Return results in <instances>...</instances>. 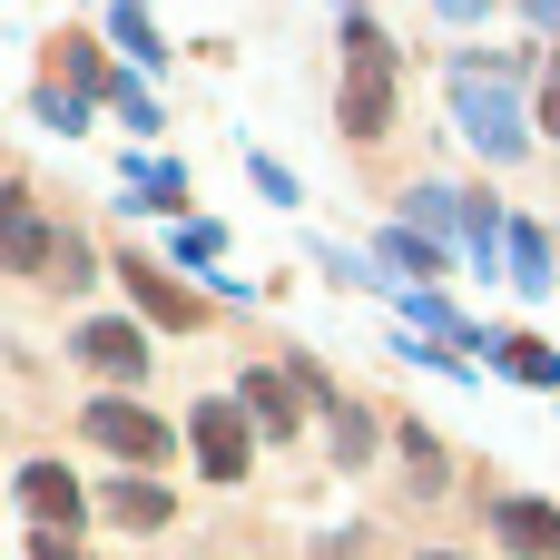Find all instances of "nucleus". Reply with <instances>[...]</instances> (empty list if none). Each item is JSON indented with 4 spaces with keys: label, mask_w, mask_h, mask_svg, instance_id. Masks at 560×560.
<instances>
[{
    "label": "nucleus",
    "mask_w": 560,
    "mask_h": 560,
    "mask_svg": "<svg viewBox=\"0 0 560 560\" xmlns=\"http://www.w3.org/2000/svg\"><path fill=\"white\" fill-rule=\"evenodd\" d=\"M246 404L266 413V433H295V423H305V404H295V384H285V374H246Z\"/></svg>",
    "instance_id": "9d476101"
},
{
    "label": "nucleus",
    "mask_w": 560,
    "mask_h": 560,
    "mask_svg": "<svg viewBox=\"0 0 560 560\" xmlns=\"http://www.w3.org/2000/svg\"><path fill=\"white\" fill-rule=\"evenodd\" d=\"M453 108H463V128L482 138V158H512V148H522V138H512V98H502L492 79H463V89H453Z\"/></svg>",
    "instance_id": "423d86ee"
},
{
    "label": "nucleus",
    "mask_w": 560,
    "mask_h": 560,
    "mask_svg": "<svg viewBox=\"0 0 560 560\" xmlns=\"http://www.w3.org/2000/svg\"><path fill=\"white\" fill-rule=\"evenodd\" d=\"M108 522H128V532H158V522H167V492H158V482H118V492H108Z\"/></svg>",
    "instance_id": "9b49d317"
},
{
    "label": "nucleus",
    "mask_w": 560,
    "mask_h": 560,
    "mask_svg": "<svg viewBox=\"0 0 560 560\" xmlns=\"http://www.w3.org/2000/svg\"><path fill=\"white\" fill-rule=\"evenodd\" d=\"M512 266H522V285H551V246H541V236H532V226H522V236H512Z\"/></svg>",
    "instance_id": "4468645a"
},
{
    "label": "nucleus",
    "mask_w": 560,
    "mask_h": 560,
    "mask_svg": "<svg viewBox=\"0 0 560 560\" xmlns=\"http://www.w3.org/2000/svg\"><path fill=\"white\" fill-rule=\"evenodd\" d=\"M30 560H89V551H79L69 532H39V541H30Z\"/></svg>",
    "instance_id": "dca6fc26"
},
{
    "label": "nucleus",
    "mask_w": 560,
    "mask_h": 560,
    "mask_svg": "<svg viewBox=\"0 0 560 560\" xmlns=\"http://www.w3.org/2000/svg\"><path fill=\"white\" fill-rule=\"evenodd\" d=\"M187 433H197V463H207L217 482H236V472H246V413H236V404H197V423H187Z\"/></svg>",
    "instance_id": "39448f33"
},
{
    "label": "nucleus",
    "mask_w": 560,
    "mask_h": 560,
    "mask_svg": "<svg viewBox=\"0 0 560 560\" xmlns=\"http://www.w3.org/2000/svg\"><path fill=\"white\" fill-rule=\"evenodd\" d=\"M49 256H59V236L39 226L30 187H0V266L10 276H49Z\"/></svg>",
    "instance_id": "7ed1b4c3"
},
{
    "label": "nucleus",
    "mask_w": 560,
    "mask_h": 560,
    "mask_svg": "<svg viewBox=\"0 0 560 560\" xmlns=\"http://www.w3.org/2000/svg\"><path fill=\"white\" fill-rule=\"evenodd\" d=\"M502 551L560 560V512H551V502H502Z\"/></svg>",
    "instance_id": "6e6552de"
},
{
    "label": "nucleus",
    "mask_w": 560,
    "mask_h": 560,
    "mask_svg": "<svg viewBox=\"0 0 560 560\" xmlns=\"http://www.w3.org/2000/svg\"><path fill=\"white\" fill-rule=\"evenodd\" d=\"M98 453H118V463H167V423L158 413H138V404H89V423H79Z\"/></svg>",
    "instance_id": "f03ea898"
},
{
    "label": "nucleus",
    "mask_w": 560,
    "mask_h": 560,
    "mask_svg": "<svg viewBox=\"0 0 560 560\" xmlns=\"http://www.w3.org/2000/svg\"><path fill=\"white\" fill-rule=\"evenodd\" d=\"M433 560H453V551H433Z\"/></svg>",
    "instance_id": "6ab92c4d"
},
{
    "label": "nucleus",
    "mask_w": 560,
    "mask_h": 560,
    "mask_svg": "<svg viewBox=\"0 0 560 560\" xmlns=\"http://www.w3.org/2000/svg\"><path fill=\"white\" fill-rule=\"evenodd\" d=\"M20 502H30V522H39V532H69V522L89 512V502H79V482H69L59 463H30V472H20Z\"/></svg>",
    "instance_id": "0eeeda50"
},
{
    "label": "nucleus",
    "mask_w": 560,
    "mask_h": 560,
    "mask_svg": "<svg viewBox=\"0 0 560 560\" xmlns=\"http://www.w3.org/2000/svg\"><path fill=\"white\" fill-rule=\"evenodd\" d=\"M502 354H512V374H522V384H560V354H551V345H532V335H522V345H502Z\"/></svg>",
    "instance_id": "f8f14e48"
},
{
    "label": "nucleus",
    "mask_w": 560,
    "mask_h": 560,
    "mask_svg": "<svg viewBox=\"0 0 560 560\" xmlns=\"http://www.w3.org/2000/svg\"><path fill=\"white\" fill-rule=\"evenodd\" d=\"M532 10H541V20H560V0H532Z\"/></svg>",
    "instance_id": "a211bd4d"
},
{
    "label": "nucleus",
    "mask_w": 560,
    "mask_h": 560,
    "mask_svg": "<svg viewBox=\"0 0 560 560\" xmlns=\"http://www.w3.org/2000/svg\"><path fill=\"white\" fill-rule=\"evenodd\" d=\"M541 128L560 138V59H551V79H541Z\"/></svg>",
    "instance_id": "f3484780"
},
{
    "label": "nucleus",
    "mask_w": 560,
    "mask_h": 560,
    "mask_svg": "<svg viewBox=\"0 0 560 560\" xmlns=\"http://www.w3.org/2000/svg\"><path fill=\"white\" fill-rule=\"evenodd\" d=\"M384 266H404V276H433V246H423V236H404V226H394V236H384Z\"/></svg>",
    "instance_id": "ddd939ff"
},
{
    "label": "nucleus",
    "mask_w": 560,
    "mask_h": 560,
    "mask_svg": "<svg viewBox=\"0 0 560 560\" xmlns=\"http://www.w3.org/2000/svg\"><path fill=\"white\" fill-rule=\"evenodd\" d=\"M69 354H79L89 374H108V384H138V374H148V345H138V325H118V315L79 325V335H69Z\"/></svg>",
    "instance_id": "20e7f679"
},
{
    "label": "nucleus",
    "mask_w": 560,
    "mask_h": 560,
    "mask_svg": "<svg viewBox=\"0 0 560 560\" xmlns=\"http://www.w3.org/2000/svg\"><path fill=\"white\" fill-rule=\"evenodd\" d=\"M384 118H394V39L374 20H354L345 30V128L384 138Z\"/></svg>",
    "instance_id": "f257e3e1"
},
{
    "label": "nucleus",
    "mask_w": 560,
    "mask_h": 560,
    "mask_svg": "<svg viewBox=\"0 0 560 560\" xmlns=\"http://www.w3.org/2000/svg\"><path fill=\"white\" fill-rule=\"evenodd\" d=\"M364 453H374V433H364V413H345V404H335V463H364Z\"/></svg>",
    "instance_id": "2eb2a0df"
},
{
    "label": "nucleus",
    "mask_w": 560,
    "mask_h": 560,
    "mask_svg": "<svg viewBox=\"0 0 560 560\" xmlns=\"http://www.w3.org/2000/svg\"><path fill=\"white\" fill-rule=\"evenodd\" d=\"M128 285H138V305H148V315H167V325H197V295H187L177 276H158V266H128Z\"/></svg>",
    "instance_id": "1a4fd4ad"
}]
</instances>
